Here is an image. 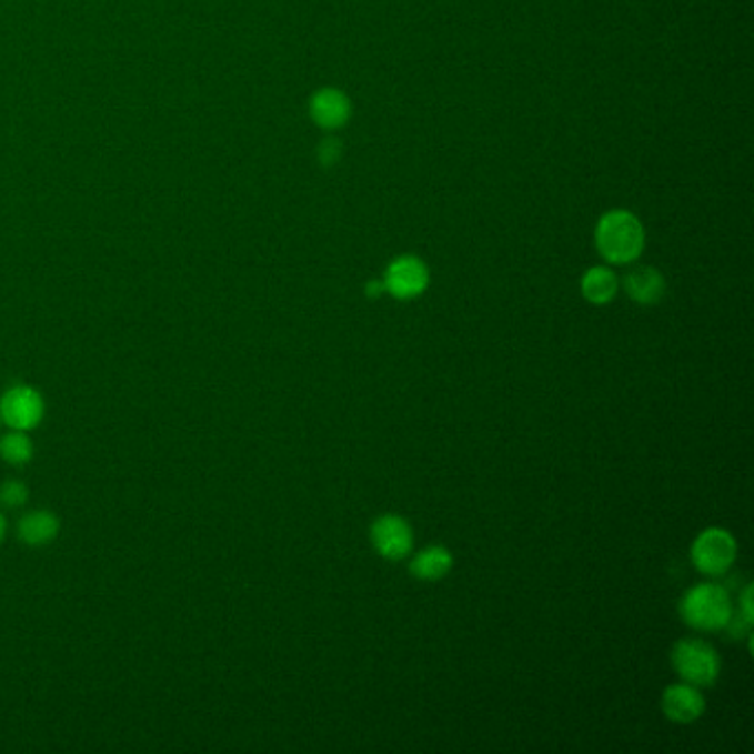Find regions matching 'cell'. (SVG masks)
I'll list each match as a JSON object with an SVG mask.
<instances>
[{
  "label": "cell",
  "mask_w": 754,
  "mask_h": 754,
  "mask_svg": "<svg viewBox=\"0 0 754 754\" xmlns=\"http://www.w3.org/2000/svg\"><path fill=\"white\" fill-rule=\"evenodd\" d=\"M595 244L606 261L629 263L644 249V229L635 215L611 211L597 224Z\"/></svg>",
  "instance_id": "6da1fadb"
},
{
  "label": "cell",
  "mask_w": 754,
  "mask_h": 754,
  "mask_svg": "<svg viewBox=\"0 0 754 754\" xmlns=\"http://www.w3.org/2000/svg\"><path fill=\"white\" fill-rule=\"evenodd\" d=\"M682 617L702 631H720L733 622V602L724 586L704 582L693 586L680 604Z\"/></svg>",
  "instance_id": "7a4b0ae2"
},
{
  "label": "cell",
  "mask_w": 754,
  "mask_h": 754,
  "mask_svg": "<svg viewBox=\"0 0 754 754\" xmlns=\"http://www.w3.org/2000/svg\"><path fill=\"white\" fill-rule=\"evenodd\" d=\"M673 666L684 682L693 686H713L720 677V655L702 640H682L673 651Z\"/></svg>",
  "instance_id": "3957f363"
},
{
  "label": "cell",
  "mask_w": 754,
  "mask_h": 754,
  "mask_svg": "<svg viewBox=\"0 0 754 754\" xmlns=\"http://www.w3.org/2000/svg\"><path fill=\"white\" fill-rule=\"evenodd\" d=\"M737 557V542L724 529H706L693 544V562L706 575L726 573Z\"/></svg>",
  "instance_id": "277c9868"
},
{
  "label": "cell",
  "mask_w": 754,
  "mask_h": 754,
  "mask_svg": "<svg viewBox=\"0 0 754 754\" xmlns=\"http://www.w3.org/2000/svg\"><path fill=\"white\" fill-rule=\"evenodd\" d=\"M44 416V401L42 396L27 385H16L4 392L0 399V421L9 428L27 432L33 430Z\"/></svg>",
  "instance_id": "5b68a950"
},
{
  "label": "cell",
  "mask_w": 754,
  "mask_h": 754,
  "mask_svg": "<svg viewBox=\"0 0 754 754\" xmlns=\"http://www.w3.org/2000/svg\"><path fill=\"white\" fill-rule=\"evenodd\" d=\"M428 281H430L428 265L419 257H412V254H403L394 259L388 265V272L383 277L385 290L392 296L403 299V301L423 294V290L428 288Z\"/></svg>",
  "instance_id": "8992f818"
},
{
  "label": "cell",
  "mask_w": 754,
  "mask_h": 754,
  "mask_svg": "<svg viewBox=\"0 0 754 754\" xmlns=\"http://www.w3.org/2000/svg\"><path fill=\"white\" fill-rule=\"evenodd\" d=\"M372 544L379 555L388 560H401L412 551V526L401 515H383L372 524Z\"/></svg>",
  "instance_id": "52a82bcc"
},
{
  "label": "cell",
  "mask_w": 754,
  "mask_h": 754,
  "mask_svg": "<svg viewBox=\"0 0 754 754\" xmlns=\"http://www.w3.org/2000/svg\"><path fill=\"white\" fill-rule=\"evenodd\" d=\"M664 713L675 724H693L704 715V697L693 684H675L664 693Z\"/></svg>",
  "instance_id": "ba28073f"
},
{
  "label": "cell",
  "mask_w": 754,
  "mask_h": 754,
  "mask_svg": "<svg viewBox=\"0 0 754 754\" xmlns=\"http://www.w3.org/2000/svg\"><path fill=\"white\" fill-rule=\"evenodd\" d=\"M350 100L339 89H321L310 100V115L321 129H339L350 120Z\"/></svg>",
  "instance_id": "9c48e42d"
},
{
  "label": "cell",
  "mask_w": 754,
  "mask_h": 754,
  "mask_svg": "<svg viewBox=\"0 0 754 754\" xmlns=\"http://www.w3.org/2000/svg\"><path fill=\"white\" fill-rule=\"evenodd\" d=\"M624 288H626V292L633 301H637L642 305H651V303H657L664 296L666 283H664V277L655 268L642 265V268H635L626 274Z\"/></svg>",
  "instance_id": "30bf717a"
},
{
  "label": "cell",
  "mask_w": 754,
  "mask_h": 754,
  "mask_svg": "<svg viewBox=\"0 0 754 754\" xmlns=\"http://www.w3.org/2000/svg\"><path fill=\"white\" fill-rule=\"evenodd\" d=\"M60 531V522L49 511H31L18 524V535L29 546L49 544Z\"/></svg>",
  "instance_id": "8fae6325"
},
{
  "label": "cell",
  "mask_w": 754,
  "mask_h": 754,
  "mask_svg": "<svg viewBox=\"0 0 754 754\" xmlns=\"http://www.w3.org/2000/svg\"><path fill=\"white\" fill-rule=\"evenodd\" d=\"M454 560H452V553L441 546V544H434V546H428L423 549L410 564V571L414 573V577L419 580H425V582H434V580H441L450 573Z\"/></svg>",
  "instance_id": "7c38bea8"
},
{
  "label": "cell",
  "mask_w": 754,
  "mask_h": 754,
  "mask_svg": "<svg viewBox=\"0 0 754 754\" xmlns=\"http://www.w3.org/2000/svg\"><path fill=\"white\" fill-rule=\"evenodd\" d=\"M582 294L591 303H597V305L609 303L617 294V277L613 274V270L604 265H595L586 270V274L582 277Z\"/></svg>",
  "instance_id": "4fadbf2b"
},
{
  "label": "cell",
  "mask_w": 754,
  "mask_h": 754,
  "mask_svg": "<svg viewBox=\"0 0 754 754\" xmlns=\"http://www.w3.org/2000/svg\"><path fill=\"white\" fill-rule=\"evenodd\" d=\"M0 456L9 465H24L33 456V443H31V439L24 432L13 430V432L2 436V441H0Z\"/></svg>",
  "instance_id": "5bb4252c"
},
{
  "label": "cell",
  "mask_w": 754,
  "mask_h": 754,
  "mask_svg": "<svg viewBox=\"0 0 754 754\" xmlns=\"http://www.w3.org/2000/svg\"><path fill=\"white\" fill-rule=\"evenodd\" d=\"M27 485L20 483V481H7L0 485V504L9 506V509H16V506H22L27 503Z\"/></svg>",
  "instance_id": "9a60e30c"
},
{
  "label": "cell",
  "mask_w": 754,
  "mask_h": 754,
  "mask_svg": "<svg viewBox=\"0 0 754 754\" xmlns=\"http://www.w3.org/2000/svg\"><path fill=\"white\" fill-rule=\"evenodd\" d=\"M339 158H341V147H339L336 140H325V142H321V147H319V160L323 162V167L336 164Z\"/></svg>",
  "instance_id": "2e32d148"
},
{
  "label": "cell",
  "mask_w": 754,
  "mask_h": 754,
  "mask_svg": "<svg viewBox=\"0 0 754 754\" xmlns=\"http://www.w3.org/2000/svg\"><path fill=\"white\" fill-rule=\"evenodd\" d=\"M751 593H753V586H748L744 593H742V613H744V620L751 624L753 622V606H751Z\"/></svg>",
  "instance_id": "e0dca14e"
},
{
  "label": "cell",
  "mask_w": 754,
  "mask_h": 754,
  "mask_svg": "<svg viewBox=\"0 0 754 754\" xmlns=\"http://www.w3.org/2000/svg\"><path fill=\"white\" fill-rule=\"evenodd\" d=\"M383 290H385L383 281H372V283H368V294H370V296H379Z\"/></svg>",
  "instance_id": "ac0fdd59"
},
{
  "label": "cell",
  "mask_w": 754,
  "mask_h": 754,
  "mask_svg": "<svg viewBox=\"0 0 754 754\" xmlns=\"http://www.w3.org/2000/svg\"><path fill=\"white\" fill-rule=\"evenodd\" d=\"M2 535H4V517L0 513V540H2Z\"/></svg>",
  "instance_id": "d6986e66"
}]
</instances>
